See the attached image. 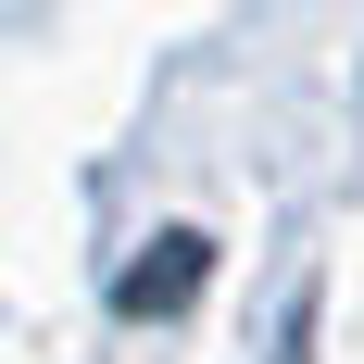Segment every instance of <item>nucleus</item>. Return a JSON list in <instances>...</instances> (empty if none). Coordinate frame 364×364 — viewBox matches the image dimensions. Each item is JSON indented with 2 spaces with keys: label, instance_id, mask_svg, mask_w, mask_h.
<instances>
[{
  "label": "nucleus",
  "instance_id": "f257e3e1",
  "mask_svg": "<svg viewBox=\"0 0 364 364\" xmlns=\"http://www.w3.org/2000/svg\"><path fill=\"white\" fill-rule=\"evenodd\" d=\"M188 289H201V239L176 226V239H151V264H126V289H113V301H126V314H176Z\"/></svg>",
  "mask_w": 364,
  "mask_h": 364
}]
</instances>
